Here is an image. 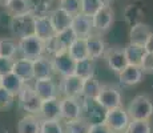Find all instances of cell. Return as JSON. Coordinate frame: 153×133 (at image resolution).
<instances>
[{
	"label": "cell",
	"mask_w": 153,
	"mask_h": 133,
	"mask_svg": "<svg viewBox=\"0 0 153 133\" xmlns=\"http://www.w3.org/2000/svg\"><path fill=\"white\" fill-rule=\"evenodd\" d=\"M125 111L131 120H149L153 116V101L148 94H137Z\"/></svg>",
	"instance_id": "obj_1"
},
{
	"label": "cell",
	"mask_w": 153,
	"mask_h": 133,
	"mask_svg": "<svg viewBox=\"0 0 153 133\" xmlns=\"http://www.w3.org/2000/svg\"><path fill=\"white\" fill-rule=\"evenodd\" d=\"M45 52V43L39 39L36 35H29V36L22 37L17 41V53L24 59H33L43 56Z\"/></svg>",
	"instance_id": "obj_2"
},
{
	"label": "cell",
	"mask_w": 153,
	"mask_h": 133,
	"mask_svg": "<svg viewBox=\"0 0 153 133\" xmlns=\"http://www.w3.org/2000/svg\"><path fill=\"white\" fill-rule=\"evenodd\" d=\"M10 31L17 39L35 35V16L31 12L24 15H17V16H11L10 20Z\"/></svg>",
	"instance_id": "obj_3"
},
{
	"label": "cell",
	"mask_w": 153,
	"mask_h": 133,
	"mask_svg": "<svg viewBox=\"0 0 153 133\" xmlns=\"http://www.w3.org/2000/svg\"><path fill=\"white\" fill-rule=\"evenodd\" d=\"M102 121L112 129V132L124 133L131 119H129L126 111L123 108V105H120V106H116V108L107 109L104 113Z\"/></svg>",
	"instance_id": "obj_4"
},
{
	"label": "cell",
	"mask_w": 153,
	"mask_h": 133,
	"mask_svg": "<svg viewBox=\"0 0 153 133\" xmlns=\"http://www.w3.org/2000/svg\"><path fill=\"white\" fill-rule=\"evenodd\" d=\"M19 97V105L27 113L37 114L40 111V105H42V99L37 96L36 91L33 89V87L28 85V82H25L23 85L22 91L17 93Z\"/></svg>",
	"instance_id": "obj_5"
},
{
	"label": "cell",
	"mask_w": 153,
	"mask_h": 133,
	"mask_svg": "<svg viewBox=\"0 0 153 133\" xmlns=\"http://www.w3.org/2000/svg\"><path fill=\"white\" fill-rule=\"evenodd\" d=\"M114 23V11L112 10L109 4H104L97 10V12L92 16L93 31L97 32V35H102L111 29Z\"/></svg>",
	"instance_id": "obj_6"
},
{
	"label": "cell",
	"mask_w": 153,
	"mask_h": 133,
	"mask_svg": "<svg viewBox=\"0 0 153 133\" xmlns=\"http://www.w3.org/2000/svg\"><path fill=\"white\" fill-rule=\"evenodd\" d=\"M95 101L105 111L123 105L121 93L117 88L112 87V85H101V89H100Z\"/></svg>",
	"instance_id": "obj_7"
},
{
	"label": "cell",
	"mask_w": 153,
	"mask_h": 133,
	"mask_svg": "<svg viewBox=\"0 0 153 133\" xmlns=\"http://www.w3.org/2000/svg\"><path fill=\"white\" fill-rule=\"evenodd\" d=\"M83 116V105L77 97L64 96L60 99V117L61 120L71 121Z\"/></svg>",
	"instance_id": "obj_8"
},
{
	"label": "cell",
	"mask_w": 153,
	"mask_h": 133,
	"mask_svg": "<svg viewBox=\"0 0 153 133\" xmlns=\"http://www.w3.org/2000/svg\"><path fill=\"white\" fill-rule=\"evenodd\" d=\"M51 60L52 64H53L55 73H60L61 76H68L75 73L76 61L72 59V56L68 53V51L55 53Z\"/></svg>",
	"instance_id": "obj_9"
},
{
	"label": "cell",
	"mask_w": 153,
	"mask_h": 133,
	"mask_svg": "<svg viewBox=\"0 0 153 133\" xmlns=\"http://www.w3.org/2000/svg\"><path fill=\"white\" fill-rule=\"evenodd\" d=\"M81 87H83V79L73 73V75L63 76L59 84V91L64 96L79 97L81 96Z\"/></svg>",
	"instance_id": "obj_10"
},
{
	"label": "cell",
	"mask_w": 153,
	"mask_h": 133,
	"mask_svg": "<svg viewBox=\"0 0 153 133\" xmlns=\"http://www.w3.org/2000/svg\"><path fill=\"white\" fill-rule=\"evenodd\" d=\"M33 89L36 91L37 96H39L42 100L59 97V87H57V84L53 81L52 77L35 79Z\"/></svg>",
	"instance_id": "obj_11"
},
{
	"label": "cell",
	"mask_w": 153,
	"mask_h": 133,
	"mask_svg": "<svg viewBox=\"0 0 153 133\" xmlns=\"http://www.w3.org/2000/svg\"><path fill=\"white\" fill-rule=\"evenodd\" d=\"M104 56H105V61H107L108 67L116 73L121 72L128 65L124 48H117V47L108 48L107 51H104Z\"/></svg>",
	"instance_id": "obj_12"
},
{
	"label": "cell",
	"mask_w": 153,
	"mask_h": 133,
	"mask_svg": "<svg viewBox=\"0 0 153 133\" xmlns=\"http://www.w3.org/2000/svg\"><path fill=\"white\" fill-rule=\"evenodd\" d=\"M71 28L75 32L76 37H87L91 33H93V24H92V17L87 16L84 13H77L72 17V23H71Z\"/></svg>",
	"instance_id": "obj_13"
},
{
	"label": "cell",
	"mask_w": 153,
	"mask_h": 133,
	"mask_svg": "<svg viewBox=\"0 0 153 133\" xmlns=\"http://www.w3.org/2000/svg\"><path fill=\"white\" fill-rule=\"evenodd\" d=\"M37 116L42 120H61L59 97L42 100V105H40V111L37 113Z\"/></svg>",
	"instance_id": "obj_14"
},
{
	"label": "cell",
	"mask_w": 153,
	"mask_h": 133,
	"mask_svg": "<svg viewBox=\"0 0 153 133\" xmlns=\"http://www.w3.org/2000/svg\"><path fill=\"white\" fill-rule=\"evenodd\" d=\"M55 33L56 32L51 23V19H49V15L35 17V35L39 39H42L44 43H47L55 36Z\"/></svg>",
	"instance_id": "obj_15"
},
{
	"label": "cell",
	"mask_w": 153,
	"mask_h": 133,
	"mask_svg": "<svg viewBox=\"0 0 153 133\" xmlns=\"http://www.w3.org/2000/svg\"><path fill=\"white\" fill-rule=\"evenodd\" d=\"M12 72L16 76H19L24 82H29L31 80H35L33 76V63L31 59L20 57L13 61Z\"/></svg>",
	"instance_id": "obj_16"
},
{
	"label": "cell",
	"mask_w": 153,
	"mask_h": 133,
	"mask_svg": "<svg viewBox=\"0 0 153 133\" xmlns=\"http://www.w3.org/2000/svg\"><path fill=\"white\" fill-rule=\"evenodd\" d=\"M72 15L68 13L65 10L57 7L55 10H52L49 12V19H51V23L53 25L55 32H60L64 31V29L69 28L71 23H72Z\"/></svg>",
	"instance_id": "obj_17"
},
{
	"label": "cell",
	"mask_w": 153,
	"mask_h": 133,
	"mask_svg": "<svg viewBox=\"0 0 153 133\" xmlns=\"http://www.w3.org/2000/svg\"><path fill=\"white\" fill-rule=\"evenodd\" d=\"M33 63V76L35 79H44V77H52L55 75L53 64L52 60L44 56H39V57L32 60Z\"/></svg>",
	"instance_id": "obj_18"
},
{
	"label": "cell",
	"mask_w": 153,
	"mask_h": 133,
	"mask_svg": "<svg viewBox=\"0 0 153 133\" xmlns=\"http://www.w3.org/2000/svg\"><path fill=\"white\" fill-rule=\"evenodd\" d=\"M143 71L140 67L136 65H126L121 72H119V80L124 85H136L143 80Z\"/></svg>",
	"instance_id": "obj_19"
},
{
	"label": "cell",
	"mask_w": 153,
	"mask_h": 133,
	"mask_svg": "<svg viewBox=\"0 0 153 133\" xmlns=\"http://www.w3.org/2000/svg\"><path fill=\"white\" fill-rule=\"evenodd\" d=\"M87 41V48H88V55L91 59L96 60V59L101 57L105 51V43L101 39V36L97 33H91L89 36L85 37Z\"/></svg>",
	"instance_id": "obj_20"
},
{
	"label": "cell",
	"mask_w": 153,
	"mask_h": 133,
	"mask_svg": "<svg viewBox=\"0 0 153 133\" xmlns=\"http://www.w3.org/2000/svg\"><path fill=\"white\" fill-rule=\"evenodd\" d=\"M151 33H152V29L148 24L136 23V24L132 25L131 31H129V43L144 45Z\"/></svg>",
	"instance_id": "obj_21"
},
{
	"label": "cell",
	"mask_w": 153,
	"mask_h": 133,
	"mask_svg": "<svg viewBox=\"0 0 153 133\" xmlns=\"http://www.w3.org/2000/svg\"><path fill=\"white\" fill-rule=\"evenodd\" d=\"M17 133H40V117L27 113L17 123Z\"/></svg>",
	"instance_id": "obj_22"
},
{
	"label": "cell",
	"mask_w": 153,
	"mask_h": 133,
	"mask_svg": "<svg viewBox=\"0 0 153 133\" xmlns=\"http://www.w3.org/2000/svg\"><path fill=\"white\" fill-rule=\"evenodd\" d=\"M124 53H125L128 65L140 67V63H141V60H143V56H144V53H145V49H144V45L129 43L124 48Z\"/></svg>",
	"instance_id": "obj_23"
},
{
	"label": "cell",
	"mask_w": 153,
	"mask_h": 133,
	"mask_svg": "<svg viewBox=\"0 0 153 133\" xmlns=\"http://www.w3.org/2000/svg\"><path fill=\"white\" fill-rule=\"evenodd\" d=\"M25 82L23 81L19 76H16L13 72H10V73H5V75L1 76V81H0V85L3 88H5L7 91H10L12 94L17 96V93L22 91L23 85Z\"/></svg>",
	"instance_id": "obj_24"
},
{
	"label": "cell",
	"mask_w": 153,
	"mask_h": 133,
	"mask_svg": "<svg viewBox=\"0 0 153 133\" xmlns=\"http://www.w3.org/2000/svg\"><path fill=\"white\" fill-rule=\"evenodd\" d=\"M68 53L72 56V59L75 61H80V60H84V59L89 57L85 37H76V39L73 40V43L69 45Z\"/></svg>",
	"instance_id": "obj_25"
},
{
	"label": "cell",
	"mask_w": 153,
	"mask_h": 133,
	"mask_svg": "<svg viewBox=\"0 0 153 133\" xmlns=\"http://www.w3.org/2000/svg\"><path fill=\"white\" fill-rule=\"evenodd\" d=\"M101 89V84L95 76L83 79V87H81V96L84 99H92L95 100Z\"/></svg>",
	"instance_id": "obj_26"
},
{
	"label": "cell",
	"mask_w": 153,
	"mask_h": 133,
	"mask_svg": "<svg viewBox=\"0 0 153 133\" xmlns=\"http://www.w3.org/2000/svg\"><path fill=\"white\" fill-rule=\"evenodd\" d=\"M52 1L53 0H28L29 12L35 17L49 15L52 11Z\"/></svg>",
	"instance_id": "obj_27"
},
{
	"label": "cell",
	"mask_w": 153,
	"mask_h": 133,
	"mask_svg": "<svg viewBox=\"0 0 153 133\" xmlns=\"http://www.w3.org/2000/svg\"><path fill=\"white\" fill-rule=\"evenodd\" d=\"M75 75L80 76L81 79H87L91 76H95V60L91 57L84 59V60L76 61Z\"/></svg>",
	"instance_id": "obj_28"
},
{
	"label": "cell",
	"mask_w": 153,
	"mask_h": 133,
	"mask_svg": "<svg viewBox=\"0 0 153 133\" xmlns=\"http://www.w3.org/2000/svg\"><path fill=\"white\" fill-rule=\"evenodd\" d=\"M91 123L87 119L79 117L76 120H71L65 123V132L67 133H88L89 132Z\"/></svg>",
	"instance_id": "obj_29"
},
{
	"label": "cell",
	"mask_w": 153,
	"mask_h": 133,
	"mask_svg": "<svg viewBox=\"0 0 153 133\" xmlns=\"http://www.w3.org/2000/svg\"><path fill=\"white\" fill-rule=\"evenodd\" d=\"M4 8L5 12L10 13L11 16H17V15H24L29 12L28 0H10Z\"/></svg>",
	"instance_id": "obj_30"
},
{
	"label": "cell",
	"mask_w": 153,
	"mask_h": 133,
	"mask_svg": "<svg viewBox=\"0 0 153 133\" xmlns=\"http://www.w3.org/2000/svg\"><path fill=\"white\" fill-rule=\"evenodd\" d=\"M17 53V41L10 37L0 39V56L15 59Z\"/></svg>",
	"instance_id": "obj_31"
},
{
	"label": "cell",
	"mask_w": 153,
	"mask_h": 133,
	"mask_svg": "<svg viewBox=\"0 0 153 133\" xmlns=\"http://www.w3.org/2000/svg\"><path fill=\"white\" fill-rule=\"evenodd\" d=\"M124 133H152L149 120H131Z\"/></svg>",
	"instance_id": "obj_32"
},
{
	"label": "cell",
	"mask_w": 153,
	"mask_h": 133,
	"mask_svg": "<svg viewBox=\"0 0 153 133\" xmlns=\"http://www.w3.org/2000/svg\"><path fill=\"white\" fill-rule=\"evenodd\" d=\"M40 133H64L60 120H42L40 119Z\"/></svg>",
	"instance_id": "obj_33"
},
{
	"label": "cell",
	"mask_w": 153,
	"mask_h": 133,
	"mask_svg": "<svg viewBox=\"0 0 153 133\" xmlns=\"http://www.w3.org/2000/svg\"><path fill=\"white\" fill-rule=\"evenodd\" d=\"M80 1H81L80 12L87 15V16H91V17L97 12V10L101 5H104L100 0H80Z\"/></svg>",
	"instance_id": "obj_34"
},
{
	"label": "cell",
	"mask_w": 153,
	"mask_h": 133,
	"mask_svg": "<svg viewBox=\"0 0 153 133\" xmlns=\"http://www.w3.org/2000/svg\"><path fill=\"white\" fill-rule=\"evenodd\" d=\"M59 7L65 10L68 13H71L72 16L80 13V8H81V1L80 0H59Z\"/></svg>",
	"instance_id": "obj_35"
},
{
	"label": "cell",
	"mask_w": 153,
	"mask_h": 133,
	"mask_svg": "<svg viewBox=\"0 0 153 133\" xmlns=\"http://www.w3.org/2000/svg\"><path fill=\"white\" fill-rule=\"evenodd\" d=\"M15 94H12L10 91L3 88L0 85V111H5V109L11 108L15 101Z\"/></svg>",
	"instance_id": "obj_36"
},
{
	"label": "cell",
	"mask_w": 153,
	"mask_h": 133,
	"mask_svg": "<svg viewBox=\"0 0 153 133\" xmlns=\"http://www.w3.org/2000/svg\"><path fill=\"white\" fill-rule=\"evenodd\" d=\"M140 69L143 73H148V75H153V53L145 52L143 56V60L140 63Z\"/></svg>",
	"instance_id": "obj_37"
},
{
	"label": "cell",
	"mask_w": 153,
	"mask_h": 133,
	"mask_svg": "<svg viewBox=\"0 0 153 133\" xmlns=\"http://www.w3.org/2000/svg\"><path fill=\"white\" fill-rule=\"evenodd\" d=\"M13 61H15V59L3 57V56H0V76L5 75V73L12 72Z\"/></svg>",
	"instance_id": "obj_38"
},
{
	"label": "cell",
	"mask_w": 153,
	"mask_h": 133,
	"mask_svg": "<svg viewBox=\"0 0 153 133\" xmlns=\"http://www.w3.org/2000/svg\"><path fill=\"white\" fill-rule=\"evenodd\" d=\"M88 133H114L112 132V129L104 121H99V123H93L89 126V132Z\"/></svg>",
	"instance_id": "obj_39"
},
{
	"label": "cell",
	"mask_w": 153,
	"mask_h": 133,
	"mask_svg": "<svg viewBox=\"0 0 153 133\" xmlns=\"http://www.w3.org/2000/svg\"><path fill=\"white\" fill-rule=\"evenodd\" d=\"M144 49H145V52L153 53V31H152V33L149 35L148 39H146L145 44H144Z\"/></svg>",
	"instance_id": "obj_40"
},
{
	"label": "cell",
	"mask_w": 153,
	"mask_h": 133,
	"mask_svg": "<svg viewBox=\"0 0 153 133\" xmlns=\"http://www.w3.org/2000/svg\"><path fill=\"white\" fill-rule=\"evenodd\" d=\"M8 1H10V0H0V7H5Z\"/></svg>",
	"instance_id": "obj_41"
},
{
	"label": "cell",
	"mask_w": 153,
	"mask_h": 133,
	"mask_svg": "<svg viewBox=\"0 0 153 133\" xmlns=\"http://www.w3.org/2000/svg\"><path fill=\"white\" fill-rule=\"evenodd\" d=\"M100 1H101L102 4H109V3L112 1V0H100Z\"/></svg>",
	"instance_id": "obj_42"
},
{
	"label": "cell",
	"mask_w": 153,
	"mask_h": 133,
	"mask_svg": "<svg viewBox=\"0 0 153 133\" xmlns=\"http://www.w3.org/2000/svg\"><path fill=\"white\" fill-rule=\"evenodd\" d=\"M0 81H1V76H0Z\"/></svg>",
	"instance_id": "obj_43"
}]
</instances>
